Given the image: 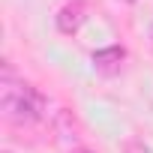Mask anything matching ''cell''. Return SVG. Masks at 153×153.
Instances as JSON below:
<instances>
[{
    "label": "cell",
    "instance_id": "cell-1",
    "mask_svg": "<svg viewBox=\"0 0 153 153\" xmlns=\"http://www.w3.org/2000/svg\"><path fill=\"white\" fill-rule=\"evenodd\" d=\"M0 111L12 123H33L45 111V99L36 87L12 81V69L3 66V81H0Z\"/></svg>",
    "mask_w": 153,
    "mask_h": 153
},
{
    "label": "cell",
    "instance_id": "cell-2",
    "mask_svg": "<svg viewBox=\"0 0 153 153\" xmlns=\"http://www.w3.org/2000/svg\"><path fill=\"white\" fill-rule=\"evenodd\" d=\"M84 21H87V6L81 3V0H72V3H66V6L57 12V30L66 33V36L78 33Z\"/></svg>",
    "mask_w": 153,
    "mask_h": 153
},
{
    "label": "cell",
    "instance_id": "cell-3",
    "mask_svg": "<svg viewBox=\"0 0 153 153\" xmlns=\"http://www.w3.org/2000/svg\"><path fill=\"white\" fill-rule=\"evenodd\" d=\"M123 57H126V51H123L120 45H108V48H99V51L93 54V66H96V72H102V75H114V72H120Z\"/></svg>",
    "mask_w": 153,
    "mask_h": 153
},
{
    "label": "cell",
    "instance_id": "cell-4",
    "mask_svg": "<svg viewBox=\"0 0 153 153\" xmlns=\"http://www.w3.org/2000/svg\"><path fill=\"white\" fill-rule=\"evenodd\" d=\"M78 153H90V150H78Z\"/></svg>",
    "mask_w": 153,
    "mask_h": 153
}]
</instances>
